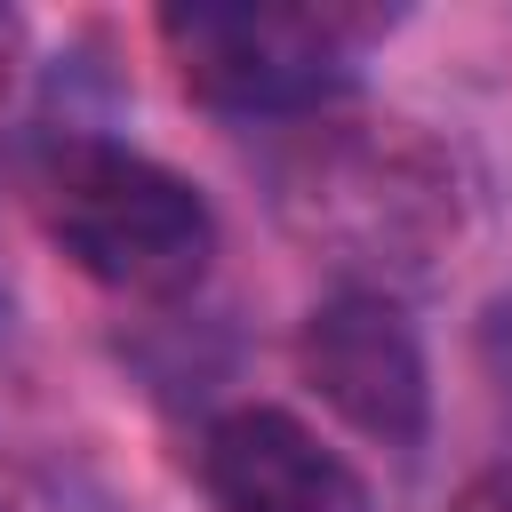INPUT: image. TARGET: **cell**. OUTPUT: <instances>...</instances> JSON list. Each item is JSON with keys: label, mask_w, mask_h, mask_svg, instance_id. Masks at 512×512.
Masks as SVG:
<instances>
[{"label": "cell", "mask_w": 512, "mask_h": 512, "mask_svg": "<svg viewBox=\"0 0 512 512\" xmlns=\"http://www.w3.org/2000/svg\"><path fill=\"white\" fill-rule=\"evenodd\" d=\"M456 512H512V464H496V472H480L464 496H456Z\"/></svg>", "instance_id": "8992f818"}, {"label": "cell", "mask_w": 512, "mask_h": 512, "mask_svg": "<svg viewBox=\"0 0 512 512\" xmlns=\"http://www.w3.org/2000/svg\"><path fill=\"white\" fill-rule=\"evenodd\" d=\"M200 480L224 512H368V480L288 408H224L200 440Z\"/></svg>", "instance_id": "5b68a950"}, {"label": "cell", "mask_w": 512, "mask_h": 512, "mask_svg": "<svg viewBox=\"0 0 512 512\" xmlns=\"http://www.w3.org/2000/svg\"><path fill=\"white\" fill-rule=\"evenodd\" d=\"M384 16L360 8H296V0H176L160 8V40L176 80L232 120H320L352 88V56Z\"/></svg>", "instance_id": "3957f363"}, {"label": "cell", "mask_w": 512, "mask_h": 512, "mask_svg": "<svg viewBox=\"0 0 512 512\" xmlns=\"http://www.w3.org/2000/svg\"><path fill=\"white\" fill-rule=\"evenodd\" d=\"M16 64H24V16H16V8H0V96H8Z\"/></svg>", "instance_id": "52a82bcc"}, {"label": "cell", "mask_w": 512, "mask_h": 512, "mask_svg": "<svg viewBox=\"0 0 512 512\" xmlns=\"http://www.w3.org/2000/svg\"><path fill=\"white\" fill-rule=\"evenodd\" d=\"M48 240L120 296H184L216 256V216L192 176L112 136H64L40 160Z\"/></svg>", "instance_id": "7a4b0ae2"}, {"label": "cell", "mask_w": 512, "mask_h": 512, "mask_svg": "<svg viewBox=\"0 0 512 512\" xmlns=\"http://www.w3.org/2000/svg\"><path fill=\"white\" fill-rule=\"evenodd\" d=\"M272 200L296 240L360 272H432L456 248V160L408 120H312L272 160Z\"/></svg>", "instance_id": "6da1fadb"}, {"label": "cell", "mask_w": 512, "mask_h": 512, "mask_svg": "<svg viewBox=\"0 0 512 512\" xmlns=\"http://www.w3.org/2000/svg\"><path fill=\"white\" fill-rule=\"evenodd\" d=\"M296 368L352 432H368L384 448H416L424 440L432 384H424V344L400 320V304H384L368 288L328 296L296 336Z\"/></svg>", "instance_id": "277c9868"}]
</instances>
